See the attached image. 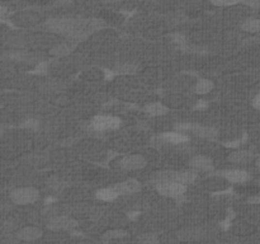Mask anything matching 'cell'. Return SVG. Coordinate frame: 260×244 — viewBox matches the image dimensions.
<instances>
[{
	"label": "cell",
	"mask_w": 260,
	"mask_h": 244,
	"mask_svg": "<svg viewBox=\"0 0 260 244\" xmlns=\"http://www.w3.org/2000/svg\"><path fill=\"white\" fill-rule=\"evenodd\" d=\"M40 198V192L34 187H19L12 191L10 200L15 205L34 204Z\"/></svg>",
	"instance_id": "obj_1"
},
{
	"label": "cell",
	"mask_w": 260,
	"mask_h": 244,
	"mask_svg": "<svg viewBox=\"0 0 260 244\" xmlns=\"http://www.w3.org/2000/svg\"><path fill=\"white\" fill-rule=\"evenodd\" d=\"M45 19V16L36 10H23L13 17V23L19 27H32L34 24L41 23Z\"/></svg>",
	"instance_id": "obj_2"
},
{
	"label": "cell",
	"mask_w": 260,
	"mask_h": 244,
	"mask_svg": "<svg viewBox=\"0 0 260 244\" xmlns=\"http://www.w3.org/2000/svg\"><path fill=\"white\" fill-rule=\"evenodd\" d=\"M157 191H159V194H161L163 196L178 198L182 197V196L185 194L187 186L175 181H163L157 182Z\"/></svg>",
	"instance_id": "obj_3"
},
{
	"label": "cell",
	"mask_w": 260,
	"mask_h": 244,
	"mask_svg": "<svg viewBox=\"0 0 260 244\" xmlns=\"http://www.w3.org/2000/svg\"><path fill=\"white\" fill-rule=\"evenodd\" d=\"M121 125L120 118L114 116H97L92 121V127L97 131L114 130Z\"/></svg>",
	"instance_id": "obj_4"
},
{
	"label": "cell",
	"mask_w": 260,
	"mask_h": 244,
	"mask_svg": "<svg viewBox=\"0 0 260 244\" xmlns=\"http://www.w3.org/2000/svg\"><path fill=\"white\" fill-rule=\"evenodd\" d=\"M146 164V159L142 155L134 154V155H127V157L122 158L118 165L126 171H137V169H142Z\"/></svg>",
	"instance_id": "obj_5"
},
{
	"label": "cell",
	"mask_w": 260,
	"mask_h": 244,
	"mask_svg": "<svg viewBox=\"0 0 260 244\" xmlns=\"http://www.w3.org/2000/svg\"><path fill=\"white\" fill-rule=\"evenodd\" d=\"M77 223L74 219L65 215H59V216L52 217L48 221V228L52 230H70L73 228H75Z\"/></svg>",
	"instance_id": "obj_6"
},
{
	"label": "cell",
	"mask_w": 260,
	"mask_h": 244,
	"mask_svg": "<svg viewBox=\"0 0 260 244\" xmlns=\"http://www.w3.org/2000/svg\"><path fill=\"white\" fill-rule=\"evenodd\" d=\"M189 165L194 171L210 172L214 168V162H212L211 158L206 157V155H196V157L190 159Z\"/></svg>",
	"instance_id": "obj_7"
},
{
	"label": "cell",
	"mask_w": 260,
	"mask_h": 244,
	"mask_svg": "<svg viewBox=\"0 0 260 244\" xmlns=\"http://www.w3.org/2000/svg\"><path fill=\"white\" fill-rule=\"evenodd\" d=\"M179 129L180 130H188L196 136L206 137V139H212L216 136V131L212 127L200 126V125H183V126H179Z\"/></svg>",
	"instance_id": "obj_8"
},
{
	"label": "cell",
	"mask_w": 260,
	"mask_h": 244,
	"mask_svg": "<svg viewBox=\"0 0 260 244\" xmlns=\"http://www.w3.org/2000/svg\"><path fill=\"white\" fill-rule=\"evenodd\" d=\"M114 190L118 192V195H131L136 194L141 190V183L137 179H127V181L121 182V183H117L116 186H113Z\"/></svg>",
	"instance_id": "obj_9"
},
{
	"label": "cell",
	"mask_w": 260,
	"mask_h": 244,
	"mask_svg": "<svg viewBox=\"0 0 260 244\" xmlns=\"http://www.w3.org/2000/svg\"><path fill=\"white\" fill-rule=\"evenodd\" d=\"M224 177L226 178L229 183L233 184H244L246 183L249 179H250V176L249 173L245 171H241V169H231V171H226L224 173Z\"/></svg>",
	"instance_id": "obj_10"
},
{
	"label": "cell",
	"mask_w": 260,
	"mask_h": 244,
	"mask_svg": "<svg viewBox=\"0 0 260 244\" xmlns=\"http://www.w3.org/2000/svg\"><path fill=\"white\" fill-rule=\"evenodd\" d=\"M17 237L20 241L33 242L42 237V230L37 227H24L20 230H18Z\"/></svg>",
	"instance_id": "obj_11"
},
{
	"label": "cell",
	"mask_w": 260,
	"mask_h": 244,
	"mask_svg": "<svg viewBox=\"0 0 260 244\" xmlns=\"http://www.w3.org/2000/svg\"><path fill=\"white\" fill-rule=\"evenodd\" d=\"M227 186H229V182H227V179L224 176H222V177L208 178V179L204 181V187L208 191H212V192H218V191L226 190Z\"/></svg>",
	"instance_id": "obj_12"
},
{
	"label": "cell",
	"mask_w": 260,
	"mask_h": 244,
	"mask_svg": "<svg viewBox=\"0 0 260 244\" xmlns=\"http://www.w3.org/2000/svg\"><path fill=\"white\" fill-rule=\"evenodd\" d=\"M253 154L246 150H235L229 155V161L235 164H247L253 161Z\"/></svg>",
	"instance_id": "obj_13"
},
{
	"label": "cell",
	"mask_w": 260,
	"mask_h": 244,
	"mask_svg": "<svg viewBox=\"0 0 260 244\" xmlns=\"http://www.w3.org/2000/svg\"><path fill=\"white\" fill-rule=\"evenodd\" d=\"M81 77L87 81H99L104 78V73L100 69H97V67H92V69H88L87 71H84Z\"/></svg>",
	"instance_id": "obj_14"
},
{
	"label": "cell",
	"mask_w": 260,
	"mask_h": 244,
	"mask_svg": "<svg viewBox=\"0 0 260 244\" xmlns=\"http://www.w3.org/2000/svg\"><path fill=\"white\" fill-rule=\"evenodd\" d=\"M168 111H169V108L164 103H159V102L149 104L146 107V112L151 116H163V114H167Z\"/></svg>",
	"instance_id": "obj_15"
},
{
	"label": "cell",
	"mask_w": 260,
	"mask_h": 244,
	"mask_svg": "<svg viewBox=\"0 0 260 244\" xmlns=\"http://www.w3.org/2000/svg\"><path fill=\"white\" fill-rule=\"evenodd\" d=\"M120 195L114 190L113 187L110 188H102L97 192V197L102 201H113L118 197Z\"/></svg>",
	"instance_id": "obj_16"
},
{
	"label": "cell",
	"mask_w": 260,
	"mask_h": 244,
	"mask_svg": "<svg viewBox=\"0 0 260 244\" xmlns=\"http://www.w3.org/2000/svg\"><path fill=\"white\" fill-rule=\"evenodd\" d=\"M163 139H165L168 143H173V144H180V143L188 141L187 135L182 134V132H167L163 135Z\"/></svg>",
	"instance_id": "obj_17"
},
{
	"label": "cell",
	"mask_w": 260,
	"mask_h": 244,
	"mask_svg": "<svg viewBox=\"0 0 260 244\" xmlns=\"http://www.w3.org/2000/svg\"><path fill=\"white\" fill-rule=\"evenodd\" d=\"M241 28L246 32H251V33H255V32H260V19L258 18H250V19H246L241 24Z\"/></svg>",
	"instance_id": "obj_18"
},
{
	"label": "cell",
	"mask_w": 260,
	"mask_h": 244,
	"mask_svg": "<svg viewBox=\"0 0 260 244\" xmlns=\"http://www.w3.org/2000/svg\"><path fill=\"white\" fill-rule=\"evenodd\" d=\"M184 99L182 96H177V94H170V96H168V97L164 98V104L167 106L168 108L169 107H180V106H183Z\"/></svg>",
	"instance_id": "obj_19"
},
{
	"label": "cell",
	"mask_w": 260,
	"mask_h": 244,
	"mask_svg": "<svg viewBox=\"0 0 260 244\" xmlns=\"http://www.w3.org/2000/svg\"><path fill=\"white\" fill-rule=\"evenodd\" d=\"M214 89V83L208 79H199L196 84V92L199 94L210 93Z\"/></svg>",
	"instance_id": "obj_20"
},
{
	"label": "cell",
	"mask_w": 260,
	"mask_h": 244,
	"mask_svg": "<svg viewBox=\"0 0 260 244\" xmlns=\"http://www.w3.org/2000/svg\"><path fill=\"white\" fill-rule=\"evenodd\" d=\"M236 191L239 194H249V195H257L260 191V186L257 184H250V183H244L239 184L236 187Z\"/></svg>",
	"instance_id": "obj_21"
},
{
	"label": "cell",
	"mask_w": 260,
	"mask_h": 244,
	"mask_svg": "<svg viewBox=\"0 0 260 244\" xmlns=\"http://www.w3.org/2000/svg\"><path fill=\"white\" fill-rule=\"evenodd\" d=\"M73 49V45H70L69 42H61V44L56 45V46L51 50V52L57 56H62V55L69 54Z\"/></svg>",
	"instance_id": "obj_22"
},
{
	"label": "cell",
	"mask_w": 260,
	"mask_h": 244,
	"mask_svg": "<svg viewBox=\"0 0 260 244\" xmlns=\"http://www.w3.org/2000/svg\"><path fill=\"white\" fill-rule=\"evenodd\" d=\"M124 235H126V231L123 230H110L107 231L102 239H103V242H110L112 239H118V238H122Z\"/></svg>",
	"instance_id": "obj_23"
},
{
	"label": "cell",
	"mask_w": 260,
	"mask_h": 244,
	"mask_svg": "<svg viewBox=\"0 0 260 244\" xmlns=\"http://www.w3.org/2000/svg\"><path fill=\"white\" fill-rule=\"evenodd\" d=\"M244 0H212V3L218 7H230V5H235V4L243 3Z\"/></svg>",
	"instance_id": "obj_24"
},
{
	"label": "cell",
	"mask_w": 260,
	"mask_h": 244,
	"mask_svg": "<svg viewBox=\"0 0 260 244\" xmlns=\"http://www.w3.org/2000/svg\"><path fill=\"white\" fill-rule=\"evenodd\" d=\"M23 127H26V129H36L37 126H38V122L34 120H27L24 121V124L22 125Z\"/></svg>",
	"instance_id": "obj_25"
},
{
	"label": "cell",
	"mask_w": 260,
	"mask_h": 244,
	"mask_svg": "<svg viewBox=\"0 0 260 244\" xmlns=\"http://www.w3.org/2000/svg\"><path fill=\"white\" fill-rule=\"evenodd\" d=\"M243 3L250 5L254 8H260V0H244Z\"/></svg>",
	"instance_id": "obj_26"
},
{
	"label": "cell",
	"mask_w": 260,
	"mask_h": 244,
	"mask_svg": "<svg viewBox=\"0 0 260 244\" xmlns=\"http://www.w3.org/2000/svg\"><path fill=\"white\" fill-rule=\"evenodd\" d=\"M7 16H8V9L4 7V5L0 4V19H1V18H5Z\"/></svg>",
	"instance_id": "obj_27"
},
{
	"label": "cell",
	"mask_w": 260,
	"mask_h": 244,
	"mask_svg": "<svg viewBox=\"0 0 260 244\" xmlns=\"http://www.w3.org/2000/svg\"><path fill=\"white\" fill-rule=\"evenodd\" d=\"M253 106L255 108H257V110H260V93L258 94L257 97L254 98V100H253Z\"/></svg>",
	"instance_id": "obj_28"
},
{
	"label": "cell",
	"mask_w": 260,
	"mask_h": 244,
	"mask_svg": "<svg viewBox=\"0 0 260 244\" xmlns=\"http://www.w3.org/2000/svg\"><path fill=\"white\" fill-rule=\"evenodd\" d=\"M255 164H257V168H258V171H259V172H260V157H259V158H258V159H257V163H255Z\"/></svg>",
	"instance_id": "obj_29"
},
{
	"label": "cell",
	"mask_w": 260,
	"mask_h": 244,
	"mask_svg": "<svg viewBox=\"0 0 260 244\" xmlns=\"http://www.w3.org/2000/svg\"><path fill=\"white\" fill-rule=\"evenodd\" d=\"M1 135H3V129H1V126H0V137H1Z\"/></svg>",
	"instance_id": "obj_30"
}]
</instances>
